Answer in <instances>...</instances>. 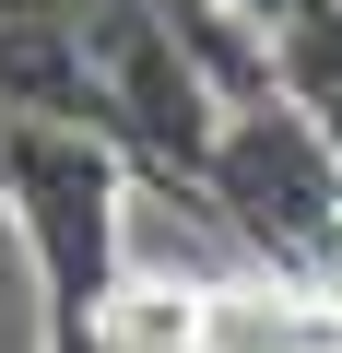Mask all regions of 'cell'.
<instances>
[{
	"mask_svg": "<svg viewBox=\"0 0 342 353\" xmlns=\"http://www.w3.org/2000/svg\"><path fill=\"white\" fill-rule=\"evenodd\" d=\"M0 212L36 259L48 353H95L106 271H118V141L71 118H0Z\"/></svg>",
	"mask_w": 342,
	"mask_h": 353,
	"instance_id": "obj_1",
	"label": "cell"
},
{
	"mask_svg": "<svg viewBox=\"0 0 342 353\" xmlns=\"http://www.w3.org/2000/svg\"><path fill=\"white\" fill-rule=\"evenodd\" d=\"M213 12H236V24H248V36L272 48V36H295L307 12H330V0H213Z\"/></svg>",
	"mask_w": 342,
	"mask_h": 353,
	"instance_id": "obj_3",
	"label": "cell"
},
{
	"mask_svg": "<svg viewBox=\"0 0 342 353\" xmlns=\"http://www.w3.org/2000/svg\"><path fill=\"white\" fill-rule=\"evenodd\" d=\"M201 189H213V212H236V236H260L272 259H330V248H342V153H330V130H319L295 94L225 106Z\"/></svg>",
	"mask_w": 342,
	"mask_h": 353,
	"instance_id": "obj_2",
	"label": "cell"
},
{
	"mask_svg": "<svg viewBox=\"0 0 342 353\" xmlns=\"http://www.w3.org/2000/svg\"><path fill=\"white\" fill-rule=\"evenodd\" d=\"M295 106H307V118H319V130H330V153H342V71H330V83H319V94H295Z\"/></svg>",
	"mask_w": 342,
	"mask_h": 353,
	"instance_id": "obj_4",
	"label": "cell"
}]
</instances>
